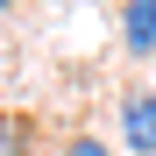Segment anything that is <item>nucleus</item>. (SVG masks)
Returning <instances> with one entry per match:
<instances>
[{"mask_svg":"<svg viewBox=\"0 0 156 156\" xmlns=\"http://www.w3.org/2000/svg\"><path fill=\"white\" fill-rule=\"evenodd\" d=\"M64 156H114V149H107V142H92V135H78V142H71Z\"/></svg>","mask_w":156,"mask_h":156,"instance_id":"nucleus-4","label":"nucleus"},{"mask_svg":"<svg viewBox=\"0 0 156 156\" xmlns=\"http://www.w3.org/2000/svg\"><path fill=\"white\" fill-rule=\"evenodd\" d=\"M121 135H128V156H156V92L121 99Z\"/></svg>","mask_w":156,"mask_h":156,"instance_id":"nucleus-1","label":"nucleus"},{"mask_svg":"<svg viewBox=\"0 0 156 156\" xmlns=\"http://www.w3.org/2000/svg\"><path fill=\"white\" fill-rule=\"evenodd\" d=\"M0 7H7V0H0Z\"/></svg>","mask_w":156,"mask_h":156,"instance_id":"nucleus-5","label":"nucleus"},{"mask_svg":"<svg viewBox=\"0 0 156 156\" xmlns=\"http://www.w3.org/2000/svg\"><path fill=\"white\" fill-rule=\"evenodd\" d=\"M121 29H128V50H135V57H149V50H156V0H128Z\"/></svg>","mask_w":156,"mask_h":156,"instance_id":"nucleus-2","label":"nucleus"},{"mask_svg":"<svg viewBox=\"0 0 156 156\" xmlns=\"http://www.w3.org/2000/svg\"><path fill=\"white\" fill-rule=\"evenodd\" d=\"M21 135H29V121H7V114H0V156H7V142L21 149Z\"/></svg>","mask_w":156,"mask_h":156,"instance_id":"nucleus-3","label":"nucleus"}]
</instances>
